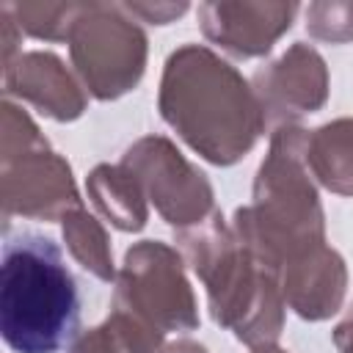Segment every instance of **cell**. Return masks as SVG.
Wrapping results in <instances>:
<instances>
[{
  "label": "cell",
  "instance_id": "1",
  "mask_svg": "<svg viewBox=\"0 0 353 353\" xmlns=\"http://www.w3.org/2000/svg\"><path fill=\"white\" fill-rule=\"evenodd\" d=\"M157 110L212 165L243 160L268 127L251 83L204 44H182L165 58Z\"/></svg>",
  "mask_w": 353,
  "mask_h": 353
},
{
  "label": "cell",
  "instance_id": "2",
  "mask_svg": "<svg viewBox=\"0 0 353 353\" xmlns=\"http://www.w3.org/2000/svg\"><path fill=\"white\" fill-rule=\"evenodd\" d=\"M303 146L301 124L276 127L254 176L251 204L237 207L232 218L243 245L276 273L298 254L325 243V212Z\"/></svg>",
  "mask_w": 353,
  "mask_h": 353
},
{
  "label": "cell",
  "instance_id": "3",
  "mask_svg": "<svg viewBox=\"0 0 353 353\" xmlns=\"http://www.w3.org/2000/svg\"><path fill=\"white\" fill-rule=\"evenodd\" d=\"M176 243L207 290L212 320L251 350L276 345L287 309L279 273L243 245L232 223L215 210L201 223L179 229Z\"/></svg>",
  "mask_w": 353,
  "mask_h": 353
},
{
  "label": "cell",
  "instance_id": "4",
  "mask_svg": "<svg viewBox=\"0 0 353 353\" xmlns=\"http://www.w3.org/2000/svg\"><path fill=\"white\" fill-rule=\"evenodd\" d=\"M80 295L61 248L36 232L3 243L0 334L14 353H58L77 339Z\"/></svg>",
  "mask_w": 353,
  "mask_h": 353
},
{
  "label": "cell",
  "instance_id": "5",
  "mask_svg": "<svg viewBox=\"0 0 353 353\" xmlns=\"http://www.w3.org/2000/svg\"><path fill=\"white\" fill-rule=\"evenodd\" d=\"M66 44L80 83L99 102L124 97L146 72V33L124 6L80 3Z\"/></svg>",
  "mask_w": 353,
  "mask_h": 353
},
{
  "label": "cell",
  "instance_id": "6",
  "mask_svg": "<svg viewBox=\"0 0 353 353\" xmlns=\"http://www.w3.org/2000/svg\"><path fill=\"white\" fill-rule=\"evenodd\" d=\"M113 309L160 334L199 328V306L185 276V256L163 240H141L124 251L113 281Z\"/></svg>",
  "mask_w": 353,
  "mask_h": 353
},
{
  "label": "cell",
  "instance_id": "7",
  "mask_svg": "<svg viewBox=\"0 0 353 353\" xmlns=\"http://www.w3.org/2000/svg\"><path fill=\"white\" fill-rule=\"evenodd\" d=\"M141 182L149 204L174 229H190L215 212L207 174L193 165L165 135H143L119 160Z\"/></svg>",
  "mask_w": 353,
  "mask_h": 353
},
{
  "label": "cell",
  "instance_id": "8",
  "mask_svg": "<svg viewBox=\"0 0 353 353\" xmlns=\"http://www.w3.org/2000/svg\"><path fill=\"white\" fill-rule=\"evenodd\" d=\"M0 199L6 218L61 221L83 207L72 165L50 143L0 157Z\"/></svg>",
  "mask_w": 353,
  "mask_h": 353
},
{
  "label": "cell",
  "instance_id": "9",
  "mask_svg": "<svg viewBox=\"0 0 353 353\" xmlns=\"http://www.w3.org/2000/svg\"><path fill=\"white\" fill-rule=\"evenodd\" d=\"M254 97L268 127L298 124L328 99V66L323 55L303 41L290 44L276 61L259 66L251 77Z\"/></svg>",
  "mask_w": 353,
  "mask_h": 353
},
{
  "label": "cell",
  "instance_id": "10",
  "mask_svg": "<svg viewBox=\"0 0 353 353\" xmlns=\"http://www.w3.org/2000/svg\"><path fill=\"white\" fill-rule=\"evenodd\" d=\"M298 3L279 0H212L199 6V28L207 41L237 58H259L290 30Z\"/></svg>",
  "mask_w": 353,
  "mask_h": 353
},
{
  "label": "cell",
  "instance_id": "11",
  "mask_svg": "<svg viewBox=\"0 0 353 353\" xmlns=\"http://www.w3.org/2000/svg\"><path fill=\"white\" fill-rule=\"evenodd\" d=\"M3 88L8 97L30 102L39 113L55 121H74L85 113V85L66 69V63L47 50L19 52L3 66Z\"/></svg>",
  "mask_w": 353,
  "mask_h": 353
},
{
  "label": "cell",
  "instance_id": "12",
  "mask_svg": "<svg viewBox=\"0 0 353 353\" xmlns=\"http://www.w3.org/2000/svg\"><path fill=\"white\" fill-rule=\"evenodd\" d=\"M284 303L303 320H328L342 309L347 292V268L328 243L314 245L279 270Z\"/></svg>",
  "mask_w": 353,
  "mask_h": 353
},
{
  "label": "cell",
  "instance_id": "13",
  "mask_svg": "<svg viewBox=\"0 0 353 353\" xmlns=\"http://www.w3.org/2000/svg\"><path fill=\"white\" fill-rule=\"evenodd\" d=\"M85 190L97 212L121 232H141L149 221V199L141 182L121 163H99L85 176Z\"/></svg>",
  "mask_w": 353,
  "mask_h": 353
},
{
  "label": "cell",
  "instance_id": "14",
  "mask_svg": "<svg viewBox=\"0 0 353 353\" xmlns=\"http://www.w3.org/2000/svg\"><path fill=\"white\" fill-rule=\"evenodd\" d=\"M303 157L317 185L336 196H353V116L306 130Z\"/></svg>",
  "mask_w": 353,
  "mask_h": 353
},
{
  "label": "cell",
  "instance_id": "15",
  "mask_svg": "<svg viewBox=\"0 0 353 353\" xmlns=\"http://www.w3.org/2000/svg\"><path fill=\"white\" fill-rule=\"evenodd\" d=\"M163 336L132 314L113 309L99 325L80 334L69 353H160Z\"/></svg>",
  "mask_w": 353,
  "mask_h": 353
},
{
  "label": "cell",
  "instance_id": "16",
  "mask_svg": "<svg viewBox=\"0 0 353 353\" xmlns=\"http://www.w3.org/2000/svg\"><path fill=\"white\" fill-rule=\"evenodd\" d=\"M61 234H63L69 254L74 256V262L83 270H88L99 281H116L119 270L113 265L110 237H108L105 226L88 210L77 207V210L66 212L61 218Z\"/></svg>",
  "mask_w": 353,
  "mask_h": 353
},
{
  "label": "cell",
  "instance_id": "17",
  "mask_svg": "<svg viewBox=\"0 0 353 353\" xmlns=\"http://www.w3.org/2000/svg\"><path fill=\"white\" fill-rule=\"evenodd\" d=\"M19 30L41 41H66L80 3H6Z\"/></svg>",
  "mask_w": 353,
  "mask_h": 353
},
{
  "label": "cell",
  "instance_id": "18",
  "mask_svg": "<svg viewBox=\"0 0 353 353\" xmlns=\"http://www.w3.org/2000/svg\"><path fill=\"white\" fill-rule=\"evenodd\" d=\"M306 30L317 41H353V0H317L306 8Z\"/></svg>",
  "mask_w": 353,
  "mask_h": 353
},
{
  "label": "cell",
  "instance_id": "19",
  "mask_svg": "<svg viewBox=\"0 0 353 353\" xmlns=\"http://www.w3.org/2000/svg\"><path fill=\"white\" fill-rule=\"evenodd\" d=\"M121 6L135 19L152 22V25H168L188 11V3H121Z\"/></svg>",
  "mask_w": 353,
  "mask_h": 353
},
{
  "label": "cell",
  "instance_id": "20",
  "mask_svg": "<svg viewBox=\"0 0 353 353\" xmlns=\"http://www.w3.org/2000/svg\"><path fill=\"white\" fill-rule=\"evenodd\" d=\"M0 22H3V66H8L22 50H17L19 39H22V30L17 25V19L11 17V11L6 8V3L0 6Z\"/></svg>",
  "mask_w": 353,
  "mask_h": 353
},
{
  "label": "cell",
  "instance_id": "21",
  "mask_svg": "<svg viewBox=\"0 0 353 353\" xmlns=\"http://www.w3.org/2000/svg\"><path fill=\"white\" fill-rule=\"evenodd\" d=\"M334 345L339 353H353V309L345 314V320L334 328Z\"/></svg>",
  "mask_w": 353,
  "mask_h": 353
},
{
  "label": "cell",
  "instance_id": "22",
  "mask_svg": "<svg viewBox=\"0 0 353 353\" xmlns=\"http://www.w3.org/2000/svg\"><path fill=\"white\" fill-rule=\"evenodd\" d=\"M160 353H210V350L196 339H174V342L163 345Z\"/></svg>",
  "mask_w": 353,
  "mask_h": 353
},
{
  "label": "cell",
  "instance_id": "23",
  "mask_svg": "<svg viewBox=\"0 0 353 353\" xmlns=\"http://www.w3.org/2000/svg\"><path fill=\"white\" fill-rule=\"evenodd\" d=\"M251 353H287V350H281V347H276V345H268V347H256V350H251Z\"/></svg>",
  "mask_w": 353,
  "mask_h": 353
}]
</instances>
